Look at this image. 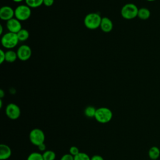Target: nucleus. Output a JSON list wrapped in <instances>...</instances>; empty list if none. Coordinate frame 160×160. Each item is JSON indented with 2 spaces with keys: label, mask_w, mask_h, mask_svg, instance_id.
I'll list each match as a JSON object with an SVG mask.
<instances>
[{
  "label": "nucleus",
  "mask_w": 160,
  "mask_h": 160,
  "mask_svg": "<svg viewBox=\"0 0 160 160\" xmlns=\"http://www.w3.org/2000/svg\"><path fill=\"white\" fill-rule=\"evenodd\" d=\"M146 1H149V2H152V1H156V0H146Z\"/></svg>",
  "instance_id": "32"
},
{
  "label": "nucleus",
  "mask_w": 160,
  "mask_h": 160,
  "mask_svg": "<svg viewBox=\"0 0 160 160\" xmlns=\"http://www.w3.org/2000/svg\"><path fill=\"white\" fill-rule=\"evenodd\" d=\"M157 160H158V159H157Z\"/></svg>",
  "instance_id": "33"
},
{
  "label": "nucleus",
  "mask_w": 160,
  "mask_h": 160,
  "mask_svg": "<svg viewBox=\"0 0 160 160\" xmlns=\"http://www.w3.org/2000/svg\"><path fill=\"white\" fill-rule=\"evenodd\" d=\"M42 154L44 160H54L56 159V153L51 150H46Z\"/></svg>",
  "instance_id": "18"
},
{
  "label": "nucleus",
  "mask_w": 160,
  "mask_h": 160,
  "mask_svg": "<svg viewBox=\"0 0 160 160\" xmlns=\"http://www.w3.org/2000/svg\"><path fill=\"white\" fill-rule=\"evenodd\" d=\"M96 111V109L94 107H93L92 106H89L85 108L84 112V114L86 117L94 118Z\"/></svg>",
  "instance_id": "19"
},
{
  "label": "nucleus",
  "mask_w": 160,
  "mask_h": 160,
  "mask_svg": "<svg viewBox=\"0 0 160 160\" xmlns=\"http://www.w3.org/2000/svg\"><path fill=\"white\" fill-rule=\"evenodd\" d=\"M17 35H18L19 41H25L29 38V33L28 30H26L25 29H21L17 33Z\"/></svg>",
  "instance_id": "16"
},
{
  "label": "nucleus",
  "mask_w": 160,
  "mask_h": 160,
  "mask_svg": "<svg viewBox=\"0 0 160 160\" xmlns=\"http://www.w3.org/2000/svg\"><path fill=\"white\" fill-rule=\"evenodd\" d=\"M2 33H3V27H2V26L1 24V25H0V34L2 35Z\"/></svg>",
  "instance_id": "29"
},
{
  "label": "nucleus",
  "mask_w": 160,
  "mask_h": 160,
  "mask_svg": "<svg viewBox=\"0 0 160 160\" xmlns=\"http://www.w3.org/2000/svg\"><path fill=\"white\" fill-rule=\"evenodd\" d=\"M31 15V8L26 4H20L14 9V18L20 21L28 20Z\"/></svg>",
  "instance_id": "5"
},
{
  "label": "nucleus",
  "mask_w": 160,
  "mask_h": 160,
  "mask_svg": "<svg viewBox=\"0 0 160 160\" xmlns=\"http://www.w3.org/2000/svg\"><path fill=\"white\" fill-rule=\"evenodd\" d=\"M6 114L12 120L17 119L21 115L20 108L14 103H9L6 107Z\"/></svg>",
  "instance_id": "7"
},
{
  "label": "nucleus",
  "mask_w": 160,
  "mask_h": 160,
  "mask_svg": "<svg viewBox=\"0 0 160 160\" xmlns=\"http://www.w3.org/2000/svg\"><path fill=\"white\" fill-rule=\"evenodd\" d=\"M27 160H44L42 154L38 152H33L29 154Z\"/></svg>",
  "instance_id": "20"
},
{
  "label": "nucleus",
  "mask_w": 160,
  "mask_h": 160,
  "mask_svg": "<svg viewBox=\"0 0 160 160\" xmlns=\"http://www.w3.org/2000/svg\"><path fill=\"white\" fill-rule=\"evenodd\" d=\"M112 118V112L110 109L106 107H101L96 109L94 118L102 124L109 122Z\"/></svg>",
  "instance_id": "4"
},
{
  "label": "nucleus",
  "mask_w": 160,
  "mask_h": 160,
  "mask_svg": "<svg viewBox=\"0 0 160 160\" xmlns=\"http://www.w3.org/2000/svg\"><path fill=\"white\" fill-rule=\"evenodd\" d=\"M74 160H91V158L86 153L80 152L79 154L74 156Z\"/></svg>",
  "instance_id": "21"
},
{
  "label": "nucleus",
  "mask_w": 160,
  "mask_h": 160,
  "mask_svg": "<svg viewBox=\"0 0 160 160\" xmlns=\"http://www.w3.org/2000/svg\"><path fill=\"white\" fill-rule=\"evenodd\" d=\"M18 58L17 52L12 49H9L5 52V61L8 62H14Z\"/></svg>",
  "instance_id": "15"
},
{
  "label": "nucleus",
  "mask_w": 160,
  "mask_h": 160,
  "mask_svg": "<svg viewBox=\"0 0 160 160\" xmlns=\"http://www.w3.org/2000/svg\"><path fill=\"white\" fill-rule=\"evenodd\" d=\"M14 18V9L9 6H2L0 9V18L3 21H8Z\"/></svg>",
  "instance_id": "10"
},
{
  "label": "nucleus",
  "mask_w": 160,
  "mask_h": 160,
  "mask_svg": "<svg viewBox=\"0 0 160 160\" xmlns=\"http://www.w3.org/2000/svg\"><path fill=\"white\" fill-rule=\"evenodd\" d=\"M2 99H0V108H2Z\"/></svg>",
  "instance_id": "31"
},
{
  "label": "nucleus",
  "mask_w": 160,
  "mask_h": 160,
  "mask_svg": "<svg viewBox=\"0 0 160 160\" xmlns=\"http://www.w3.org/2000/svg\"><path fill=\"white\" fill-rule=\"evenodd\" d=\"M29 137L31 142L36 146L44 142L45 134L41 129L34 128L32 129L29 132Z\"/></svg>",
  "instance_id": "6"
},
{
  "label": "nucleus",
  "mask_w": 160,
  "mask_h": 160,
  "mask_svg": "<svg viewBox=\"0 0 160 160\" xmlns=\"http://www.w3.org/2000/svg\"><path fill=\"white\" fill-rule=\"evenodd\" d=\"M139 8L133 3H127L124 4L121 9V16L128 20L133 19L138 17Z\"/></svg>",
  "instance_id": "3"
},
{
  "label": "nucleus",
  "mask_w": 160,
  "mask_h": 160,
  "mask_svg": "<svg viewBox=\"0 0 160 160\" xmlns=\"http://www.w3.org/2000/svg\"><path fill=\"white\" fill-rule=\"evenodd\" d=\"M5 52L2 49L0 50V64H2L5 61Z\"/></svg>",
  "instance_id": "24"
},
{
  "label": "nucleus",
  "mask_w": 160,
  "mask_h": 160,
  "mask_svg": "<svg viewBox=\"0 0 160 160\" xmlns=\"http://www.w3.org/2000/svg\"><path fill=\"white\" fill-rule=\"evenodd\" d=\"M99 28L104 32H109L113 28V23L109 18L102 17Z\"/></svg>",
  "instance_id": "11"
},
{
  "label": "nucleus",
  "mask_w": 160,
  "mask_h": 160,
  "mask_svg": "<svg viewBox=\"0 0 160 160\" xmlns=\"http://www.w3.org/2000/svg\"><path fill=\"white\" fill-rule=\"evenodd\" d=\"M12 154L11 149L10 147L5 144L0 145V159L6 160L9 159Z\"/></svg>",
  "instance_id": "12"
},
{
  "label": "nucleus",
  "mask_w": 160,
  "mask_h": 160,
  "mask_svg": "<svg viewBox=\"0 0 160 160\" xmlns=\"http://www.w3.org/2000/svg\"><path fill=\"white\" fill-rule=\"evenodd\" d=\"M91 160H104V158L100 155H94L91 158Z\"/></svg>",
  "instance_id": "26"
},
{
  "label": "nucleus",
  "mask_w": 160,
  "mask_h": 160,
  "mask_svg": "<svg viewBox=\"0 0 160 160\" xmlns=\"http://www.w3.org/2000/svg\"><path fill=\"white\" fill-rule=\"evenodd\" d=\"M54 0H43V4L47 7H50L54 4Z\"/></svg>",
  "instance_id": "25"
},
{
  "label": "nucleus",
  "mask_w": 160,
  "mask_h": 160,
  "mask_svg": "<svg viewBox=\"0 0 160 160\" xmlns=\"http://www.w3.org/2000/svg\"><path fill=\"white\" fill-rule=\"evenodd\" d=\"M25 2L31 8H36L43 4V0H25Z\"/></svg>",
  "instance_id": "17"
},
{
  "label": "nucleus",
  "mask_w": 160,
  "mask_h": 160,
  "mask_svg": "<svg viewBox=\"0 0 160 160\" xmlns=\"http://www.w3.org/2000/svg\"><path fill=\"white\" fill-rule=\"evenodd\" d=\"M151 12L149 9L142 7L139 8L138 17L141 20H147L150 18Z\"/></svg>",
  "instance_id": "14"
},
{
  "label": "nucleus",
  "mask_w": 160,
  "mask_h": 160,
  "mask_svg": "<svg viewBox=\"0 0 160 160\" xmlns=\"http://www.w3.org/2000/svg\"><path fill=\"white\" fill-rule=\"evenodd\" d=\"M6 28L9 32L16 34L22 29L21 21L16 18H13L6 21Z\"/></svg>",
  "instance_id": "9"
},
{
  "label": "nucleus",
  "mask_w": 160,
  "mask_h": 160,
  "mask_svg": "<svg viewBox=\"0 0 160 160\" xmlns=\"http://www.w3.org/2000/svg\"><path fill=\"white\" fill-rule=\"evenodd\" d=\"M12 1L15 2H21L23 1H25V0H12Z\"/></svg>",
  "instance_id": "30"
},
{
  "label": "nucleus",
  "mask_w": 160,
  "mask_h": 160,
  "mask_svg": "<svg viewBox=\"0 0 160 160\" xmlns=\"http://www.w3.org/2000/svg\"><path fill=\"white\" fill-rule=\"evenodd\" d=\"M18 58L22 61H26L28 60L32 55V50L31 48L26 44H22L20 46L17 51Z\"/></svg>",
  "instance_id": "8"
},
{
  "label": "nucleus",
  "mask_w": 160,
  "mask_h": 160,
  "mask_svg": "<svg viewBox=\"0 0 160 160\" xmlns=\"http://www.w3.org/2000/svg\"><path fill=\"white\" fill-rule=\"evenodd\" d=\"M60 160H74V156L70 153H67L62 155Z\"/></svg>",
  "instance_id": "23"
},
{
  "label": "nucleus",
  "mask_w": 160,
  "mask_h": 160,
  "mask_svg": "<svg viewBox=\"0 0 160 160\" xmlns=\"http://www.w3.org/2000/svg\"><path fill=\"white\" fill-rule=\"evenodd\" d=\"M19 41L17 34L11 32L4 33L1 39L2 46L8 50L15 48L18 45Z\"/></svg>",
  "instance_id": "2"
},
{
  "label": "nucleus",
  "mask_w": 160,
  "mask_h": 160,
  "mask_svg": "<svg viewBox=\"0 0 160 160\" xmlns=\"http://www.w3.org/2000/svg\"><path fill=\"white\" fill-rule=\"evenodd\" d=\"M69 153H70L71 155H72L73 156H75L76 155H77L78 154H79L80 152L79 149L78 147L75 146H72L69 148Z\"/></svg>",
  "instance_id": "22"
},
{
  "label": "nucleus",
  "mask_w": 160,
  "mask_h": 160,
  "mask_svg": "<svg viewBox=\"0 0 160 160\" xmlns=\"http://www.w3.org/2000/svg\"><path fill=\"white\" fill-rule=\"evenodd\" d=\"M102 17L98 12H90L84 19V24L89 29H96L100 27Z\"/></svg>",
  "instance_id": "1"
},
{
  "label": "nucleus",
  "mask_w": 160,
  "mask_h": 160,
  "mask_svg": "<svg viewBox=\"0 0 160 160\" xmlns=\"http://www.w3.org/2000/svg\"><path fill=\"white\" fill-rule=\"evenodd\" d=\"M4 96H5V93H4V91L2 89H1L0 90V98L2 99Z\"/></svg>",
  "instance_id": "28"
},
{
  "label": "nucleus",
  "mask_w": 160,
  "mask_h": 160,
  "mask_svg": "<svg viewBox=\"0 0 160 160\" xmlns=\"http://www.w3.org/2000/svg\"><path fill=\"white\" fill-rule=\"evenodd\" d=\"M148 156L151 160H157L160 156V149L158 147L152 146L148 151Z\"/></svg>",
  "instance_id": "13"
},
{
  "label": "nucleus",
  "mask_w": 160,
  "mask_h": 160,
  "mask_svg": "<svg viewBox=\"0 0 160 160\" xmlns=\"http://www.w3.org/2000/svg\"><path fill=\"white\" fill-rule=\"evenodd\" d=\"M38 148L39 149V151H45V150H46V145L44 144V143H42V144L39 145L38 146Z\"/></svg>",
  "instance_id": "27"
}]
</instances>
